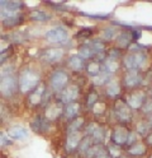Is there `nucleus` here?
<instances>
[{"label": "nucleus", "mask_w": 152, "mask_h": 158, "mask_svg": "<svg viewBox=\"0 0 152 158\" xmlns=\"http://www.w3.org/2000/svg\"><path fill=\"white\" fill-rule=\"evenodd\" d=\"M38 82H39V75L36 72L25 69V70H23V73L20 74L19 84H20L22 92H28L30 89H33V88L38 84Z\"/></svg>", "instance_id": "nucleus-1"}, {"label": "nucleus", "mask_w": 152, "mask_h": 158, "mask_svg": "<svg viewBox=\"0 0 152 158\" xmlns=\"http://www.w3.org/2000/svg\"><path fill=\"white\" fill-rule=\"evenodd\" d=\"M17 89V81L14 75L12 74H6L2 77V93L3 96H12Z\"/></svg>", "instance_id": "nucleus-2"}, {"label": "nucleus", "mask_w": 152, "mask_h": 158, "mask_svg": "<svg viewBox=\"0 0 152 158\" xmlns=\"http://www.w3.org/2000/svg\"><path fill=\"white\" fill-rule=\"evenodd\" d=\"M46 38L49 42H64L67 38V32L62 27H56L46 33Z\"/></svg>", "instance_id": "nucleus-3"}, {"label": "nucleus", "mask_w": 152, "mask_h": 158, "mask_svg": "<svg viewBox=\"0 0 152 158\" xmlns=\"http://www.w3.org/2000/svg\"><path fill=\"white\" fill-rule=\"evenodd\" d=\"M67 83V75L62 70H57L51 77V84L56 91H61Z\"/></svg>", "instance_id": "nucleus-4"}, {"label": "nucleus", "mask_w": 152, "mask_h": 158, "mask_svg": "<svg viewBox=\"0 0 152 158\" xmlns=\"http://www.w3.org/2000/svg\"><path fill=\"white\" fill-rule=\"evenodd\" d=\"M126 66H128L129 69L133 68H138L145 63V55L141 52H136V54H131L124 59Z\"/></svg>", "instance_id": "nucleus-5"}, {"label": "nucleus", "mask_w": 152, "mask_h": 158, "mask_svg": "<svg viewBox=\"0 0 152 158\" xmlns=\"http://www.w3.org/2000/svg\"><path fill=\"white\" fill-rule=\"evenodd\" d=\"M62 54L64 51L61 48H49V50H46L43 52L42 59L47 63H56L62 57Z\"/></svg>", "instance_id": "nucleus-6"}, {"label": "nucleus", "mask_w": 152, "mask_h": 158, "mask_svg": "<svg viewBox=\"0 0 152 158\" xmlns=\"http://www.w3.org/2000/svg\"><path fill=\"white\" fill-rule=\"evenodd\" d=\"M8 134L12 138H14V139H24V138H27V135H28L27 130L24 129L23 126H19V125L12 126L8 130Z\"/></svg>", "instance_id": "nucleus-7"}, {"label": "nucleus", "mask_w": 152, "mask_h": 158, "mask_svg": "<svg viewBox=\"0 0 152 158\" xmlns=\"http://www.w3.org/2000/svg\"><path fill=\"white\" fill-rule=\"evenodd\" d=\"M77 92H79V89H77V87L76 85H71V87H67L66 88V91L64 92V94H62V101L64 102H71V101H74L75 98H76V96H77Z\"/></svg>", "instance_id": "nucleus-8"}, {"label": "nucleus", "mask_w": 152, "mask_h": 158, "mask_svg": "<svg viewBox=\"0 0 152 158\" xmlns=\"http://www.w3.org/2000/svg\"><path fill=\"white\" fill-rule=\"evenodd\" d=\"M128 136H129V135H128L127 130L119 127V129H117L115 133H114V140H115L118 144H123V143H126V142L128 140Z\"/></svg>", "instance_id": "nucleus-9"}, {"label": "nucleus", "mask_w": 152, "mask_h": 158, "mask_svg": "<svg viewBox=\"0 0 152 158\" xmlns=\"http://www.w3.org/2000/svg\"><path fill=\"white\" fill-rule=\"evenodd\" d=\"M124 82H126V85L133 87V85H136V84H138L141 82V77L137 73H129V74H127Z\"/></svg>", "instance_id": "nucleus-10"}, {"label": "nucleus", "mask_w": 152, "mask_h": 158, "mask_svg": "<svg viewBox=\"0 0 152 158\" xmlns=\"http://www.w3.org/2000/svg\"><path fill=\"white\" fill-rule=\"evenodd\" d=\"M81 139V135L79 133H72L67 136V149H72L79 144V140Z\"/></svg>", "instance_id": "nucleus-11"}, {"label": "nucleus", "mask_w": 152, "mask_h": 158, "mask_svg": "<svg viewBox=\"0 0 152 158\" xmlns=\"http://www.w3.org/2000/svg\"><path fill=\"white\" fill-rule=\"evenodd\" d=\"M117 114H118V116L122 118V120H127V118L131 117V112L128 110V107L126 105H123V103H119L117 106Z\"/></svg>", "instance_id": "nucleus-12"}, {"label": "nucleus", "mask_w": 152, "mask_h": 158, "mask_svg": "<svg viewBox=\"0 0 152 158\" xmlns=\"http://www.w3.org/2000/svg\"><path fill=\"white\" fill-rule=\"evenodd\" d=\"M32 129L37 133H43L47 129V123H45L42 118H37L36 121L32 123Z\"/></svg>", "instance_id": "nucleus-13"}, {"label": "nucleus", "mask_w": 152, "mask_h": 158, "mask_svg": "<svg viewBox=\"0 0 152 158\" xmlns=\"http://www.w3.org/2000/svg\"><path fill=\"white\" fill-rule=\"evenodd\" d=\"M94 48L91 47V46H83L79 50V56L80 57H84V59H89L94 55Z\"/></svg>", "instance_id": "nucleus-14"}, {"label": "nucleus", "mask_w": 152, "mask_h": 158, "mask_svg": "<svg viewBox=\"0 0 152 158\" xmlns=\"http://www.w3.org/2000/svg\"><path fill=\"white\" fill-rule=\"evenodd\" d=\"M22 6V3L20 2H2V8L6 9V10L10 12H15V9Z\"/></svg>", "instance_id": "nucleus-15"}, {"label": "nucleus", "mask_w": 152, "mask_h": 158, "mask_svg": "<svg viewBox=\"0 0 152 158\" xmlns=\"http://www.w3.org/2000/svg\"><path fill=\"white\" fill-rule=\"evenodd\" d=\"M142 97L143 96L141 93H134V94H132V97L128 100V102L132 107H139L142 105Z\"/></svg>", "instance_id": "nucleus-16"}, {"label": "nucleus", "mask_w": 152, "mask_h": 158, "mask_svg": "<svg viewBox=\"0 0 152 158\" xmlns=\"http://www.w3.org/2000/svg\"><path fill=\"white\" fill-rule=\"evenodd\" d=\"M68 64L74 70H80V69L83 68V60H81V57H79V56H72L70 59Z\"/></svg>", "instance_id": "nucleus-17"}, {"label": "nucleus", "mask_w": 152, "mask_h": 158, "mask_svg": "<svg viewBox=\"0 0 152 158\" xmlns=\"http://www.w3.org/2000/svg\"><path fill=\"white\" fill-rule=\"evenodd\" d=\"M131 40H132V36L129 32H124L118 36V42L120 46H127L131 42Z\"/></svg>", "instance_id": "nucleus-18"}, {"label": "nucleus", "mask_w": 152, "mask_h": 158, "mask_svg": "<svg viewBox=\"0 0 152 158\" xmlns=\"http://www.w3.org/2000/svg\"><path fill=\"white\" fill-rule=\"evenodd\" d=\"M77 111H79V105L77 103H68L66 106V115H67V117L75 116L77 114Z\"/></svg>", "instance_id": "nucleus-19"}, {"label": "nucleus", "mask_w": 152, "mask_h": 158, "mask_svg": "<svg viewBox=\"0 0 152 158\" xmlns=\"http://www.w3.org/2000/svg\"><path fill=\"white\" fill-rule=\"evenodd\" d=\"M109 78V73L108 72H104V73H99L96 77H94V83L100 85V84H104Z\"/></svg>", "instance_id": "nucleus-20"}, {"label": "nucleus", "mask_w": 152, "mask_h": 158, "mask_svg": "<svg viewBox=\"0 0 152 158\" xmlns=\"http://www.w3.org/2000/svg\"><path fill=\"white\" fill-rule=\"evenodd\" d=\"M107 92H108V94H109L110 97L117 96V94L119 93V87H118V84H117V83H109L108 87H107Z\"/></svg>", "instance_id": "nucleus-21"}, {"label": "nucleus", "mask_w": 152, "mask_h": 158, "mask_svg": "<svg viewBox=\"0 0 152 158\" xmlns=\"http://www.w3.org/2000/svg\"><path fill=\"white\" fill-rule=\"evenodd\" d=\"M30 17L36 19V21H46V19H49V15L46 14L45 12H32Z\"/></svg>", "instance_id": "nucleus-22"}, {"label": "nucleus", "mask_w": 152, "mask_h": 158, "mask_svg": "<svg viewBox=\"0 0 152 158\" xmlns=\"http://www.w3.org/2000/svg\"><path fill=\"white\" fill-rule=\"evenodd\" d=\"M117 68H118V64L113 60V59H109V60H107V63H105V69H107V72L108 73H113V72H115L117 70Z\"/></svg>", "instance_id": "nucleus-23"}, {"label": "nucleus", "mask_w": 152, "mask_h": 158, "mask_svg": "<svg viewBox=\"0 0 152 158\" xmlns=\"http://www.w3.org/2000/svg\"><path fill=\"white\" fill-rule=\"evenodd\" d=\"M90 143H91V139H90V138H85V139L83 140V143H81L80 147H79L80 152H81V153H84V154H86V152L90 149Z\"/></svg>", "instance_id": "nucleus-24"}, {"label": "nucleus", "mask_w": 152, "mask_h": 158, "mask_svg": "<svg viewBox=\"0 0 152 158\" xmlns=\"http://www.w3.org/2000/svg\"><path fill=\"white\" fill-rule=\"evenodd\" d=\"M42 92H43V87L39 85L38 91H37L32 97H30V102H32V103H38V102L41 101V97H42Z\"/></svg>", "instance_id": "nucleus-25"}, {"label": "nucleus", "mask_w": 152, "mask_h": 158, "mask_svg": "<svg viewBox=\"0 0 152 158\" xmlns=\"http://www.w3.org/2000/svg\"><path fill=\"white\" fill-rule=\"evenodd\" d=\"M103 36L107 38V40H110V38H114L115 36H117V33H115V29L114 28H107V29H104L103 31Z\"/></svg>", "instance_id": "nucleus-26"}, {"label": "nucleus", "mask_w": 152, "mask_h": 158, "mask_svg": "<svg viewBox=\"0 0 152 158\" xmlns=\"http://www.w3.org/2000/svg\"><path fill=\"white\" fill-rule=\"evenodd\" d=\"M129 152L133 153V154H142V153L145 152V147L142 145V144H134V147L131 148Z\"/></svg>", "instance_id": "nucleus-27"}, {"label": "nucleus", "mask_w": 152, "mask_h": 158, "mask_svg": "<svg viewBox=\"0 0 152 158\" xmlns=\"http://www.w3.org/2000/svg\"><path fill=\"white\" fill-rule=\"evenodd\" d=\"M88 72H89V74H91V75H98V72H99V66H98V64L96 63H91L89 66H88Z\"/></svg>", "instance_id": "nucleus-28"}, {"label": "nucleus", "mask_w": 152, "mask_h": 158, "mask_svg": "<svg viewBox=\"0 0 152 158\" xmlns=\"http://www.w3.org/2000/svg\"><path fill=\"white\" fill-rule=\"evenodd\" d=\"M60 112H61V107H57V108H56V106H52V107H51L49 110L47 111V115H51V117H55V116H57Z\"/></svg>", "instance_id": "nucleus-29"}, {"label": "nucleus", "mask_w": 152, "mask_h": 158, "mask_svg": "<svg viewBox=\"0 0 152 158\" xmlns=\"http://www.w3.org/2000/svg\"><path fill=\"white\" fill-rule=\"evenodd\" d=\"M81 124H83V118H77L76 121H74V123H72V125L70 126V129H68V130H70V131L76 133V129H79Z\"/></svg>", "instance_id": "nucleus-30"}, {"label": "nucleus", "mask_w": 152, "mask_h": 158, "mask_svg": "<svg viewBox=\"0 0 152 158\" xmlns=\"http://www.w3.org/2000/svg\"><path fill=\"white\" fill-rule=\"evenodd\" d=\"M93 134H94V139H95L96 142H100L101 139H103V130H101L100 127H96L95 131H94Z\"/></svg>", "instance_id": "nucleus-31"}, {"label": "nucleus", "mask_w": 152, "mask_h": 158, "mask_svg": "<svg viewBox=\"0 0 152 158\" xmlns=\"http://www.w3.org/2000/svg\"><path fill=\"white\" fill-rule=\"evenodd\" d=\"M96 100V94L95 93H90V98H89V106H93V102Z\"/></svg>", "instance_id": "nucleus-32"}, {"label": "nucleus", "mask_w": 152, "mask_h": 158, "mask_svg": "<svg viewBox=\"0 0 152 158\" xmlns=\"http://www.w3.org/2000/svg\"><path fill=\"white\" fill-rule=\"evenodd\" d=\"M96 158H109L108 157V154L105 153V152H103V151H100L98 154H96Z\"/></svg>", "instance_id": "nucleus-33"}, {"label": "nucleus", "mask_w": 152, "mask_h": 158, "mask_svg": "<svg viewBox=\"0 0 152 158\" xmlns=\"http://www.w3.org/2000/svg\"><path fill=\"white\" fill-rule=\"evenodd\" d=\"M6 143H8V139H6V136H5V134L3 133V134H2V145L6 144Z\"/></svg>", "instance_id": "nucleus-34"}, {"label": "nucleus", "mask_w": 152, "mask_h": 158, "mask_svg": "<svg viewBox=\"0 0 152 158\" xmlns=\"http://www.w3.org/2000/svg\"><path fill=\"white\" fill-rule=\"evenodd\" d=\"M133 38H139L141 37V32H133V36H132Z\"/></svg>", "instance_id": "nucleus-35"}, {"label": "nucleus", "mask_w": 152, "mask_h": 158, "mask_svg": "<svg viewBox=\"0 0 152 158\" xmlns=\"http://www.w3.org/2000/svg\"><path fill=\"white\" fill-rule=\"evenodd\" d=\"M148 142H150V143H151V144H152V135H151V136H150V138H148Z\"/></svg>", "instance_id": "nucleus-36"}, {"label": "nucleus", "mask_w": 152, "mask_h": 158, "mask_svg": "<svg viewBox=\"0 0 152 158\" xmlns=\"http://www.w3.org/2000/svg\"><path fill=\"white\" fill-rule=\"evenodd\" d=\"M151 121H152V118H151Z\"/></svg>", "instance_id": "nucleus-37"}]
</instances>
